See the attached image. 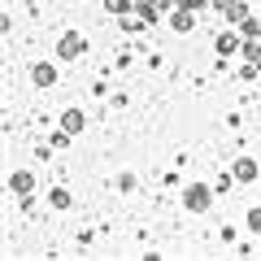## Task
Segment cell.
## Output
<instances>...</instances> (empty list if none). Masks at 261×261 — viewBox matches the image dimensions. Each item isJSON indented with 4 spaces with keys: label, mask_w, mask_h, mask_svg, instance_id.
<instances>
[{
    "label": "cell",
    "mask_w": 261,
    "mask_h": 261,
    "mask_svg": "<svg viewBox=\"0 0 261 261\" xmlns=\"http://www.w3.org/2000/svg\"><path fill=\"white\" fill-rule=\"evenodd\" d=\"M183 205L192 209V214H205V209L214 205V192H209L205 183H192V187H187V192H183Z\"/></svg>",
    "instance_id": "cell-1"
},
{
    "label": "cell",
    "mask_w": 261,
    "mask_h": 261,
    "mask_svg": "<svg viewBox=\"0 0 261 261\" xmlns=\"http://www.w3.org/2000/svg\"><path fill=\"white\" fill-rule=\"evenodd\" d=\"M83 48H87V39L79 35V31H65L61 44H57V57H61V61H74V57H83Z\"/></svg>",
    "instance_id": "cell-2"
},
{
    "label": "cell",
    "mask_w": 261,
    "mask_h": 261,
    "mask_svg": "<svg viewBox=\"0 0 261 261\" xmlns=\"http://www.w3.org/2000/svg\"><path fill=\"white\" fill-rule=\"evenodd\" d=\"M192 27H196V9H183V5H174V9H170V31L187 35Z\"/></svg>",
    "instance_id": "cell-3"
},
{
    "label": "cell",
    "mask_w": 261,
    "mask_h": 261,
    "mask_svg": "<svg viewBox=\"0 0 261 261\" xmlns=\"http://www.w3.org/2000/svg\"><path fill=\"white\" fill-rule=\"evenodd\" d=\"M231 174L240 178V183H252V178H257V161H252V157H240V161H235V170H231Z\"/></svg>",
    "instance_id": "cell-4"
},
{
    "label": "cell",
    "mask_w": 261,
    "mask_h": 261,
    "mask_svg": "<svg viewBox=\"0 0 261 261\" xmlns=\"http://www.w3.org/2000/svg\"><path fill=\"white\" fill-rule=\"evenodd\" d=\"M9 187H13V192H18V196H31V192H35V178H31L27 170H18V174L9 178Z\"/></svg>",
    "instance_id": "cell-5"
},
{
    "label": "cell",
    "mask_w": 261,
    "mask_h": 261,
    "mask_svg": "<svg viewBox=\"0 0 261 261\" xmlns=\"http://www.w3.org/2000/svg\"><path fill=\"white\" fill-rule=\"evenodd\" d=\"M61 130H65V135L83 130V113H79V109H65V113H61Z\"/></svg>",
    "instance_id": "cell-6"
},
{
    "label": "cell",
    "mask_w": 261,
    "mask_h": 261,
    "mask_svg": "<svg viewBox=\"0 0 261 261\" xmlns=\"http://www.w3.org/2000/svg\"><path fill=\"white\" fill-rule=\"evenodd\" d=\"M240 39H235V31H222V35H218V53H222V57H231V53H240Z\"/></svg>",
    "instance_id": "cell-7"
},
{
    "label": "cell",
    "mask_w": 261,
    "mask_h": 261,
    "mask_svg": "<svg viewBox=\"0 0 261 261\" xmlns=\"http://www.w3.org/2000/svg\"><path fill=\"white\" fill-rule=\"evenodd\" d=\"M222 13H226V22H231V27H244V22H248V18H252V13H248V9H244V5H235V0H231V5H226V9H222Z\"/></svg>",
    "instance_id": "cell-8"
},
{
    "label": "cell",
    "mask_w": 261,
    "mask_h": 261,
    "mask_svg": "<svg viewBox=\"0 0 261 261\" xmlns=\"http://www.w3.org/2000/svg\"><path fill=\"white\" fill-rule=\"evenodd\" d=\"M31 79H35L39 87H48V83L57 79V65H35V70H31Z\"/></svg>",
    "instance_id": "cell-9"
},
{
    "label": "cell",
    "mask_w": 261,
    "mask_h": 261,
    "mask_svg": "<svg viewBox=\"0 0 261 261\" xmlns=\"http://www.w3.org/2000/svg\"><path fill=\"white\" fill-rule=\"evenodd\" d=\"M240 53H244V57L252 61V70H261V39H248V44H244Z\"/></svg>",
    "instance_id": "cell-10"
},
{
    "label": "cell",
    "mask_w": 261,
    "mask_h": 261,
    "mask_svg": "<svg viewBox=\"0 0 261 261\" xmlns=\"http://www.w3.org/2000/svg\"><path fill=\"white\" fill-rule=\"evenodd\" d=\"M105 9H109V13H130V9H135V0H105Z\"/></svg>",
    "instance_id": "cell-11"
},
{
    "label": "cell",
    "mask_w": 261,
    "mask_h": 261,
    "mask_svg": "<svg viewBox=\"0 0 261 261\" xmlns=\"http://www.w3.org/2000/svg\"><path fill=\"white\" fill-rule=\"evenodd\" d=\"M48 200H53L57 209H65V205H70V192H65V187H53V196H48Z\"/></svg>",
    "instance_id": "cell-12"
},
{
    "label": "cell",
    "mask_w": 261,
    "mask_h": 261,
    "mask_svg": "<svg viewBox=\"0 0 261 261\" xmlns=\"http://www.w3.org/2000/svg\"><path fill=\"white\" fill-rule=\"evenodd\" d=\"M248 231H252V235H261V205H257V209H248Z\"/></svg>",
    "instance_id": "cell-13"
},
{
    "label": "cell",
    "mask_w": 261,
    "mask_h": 261,
    "mask_svg": "<svg viewBox=\"0 0 261 261\" xmlns=\"http://www.w3.org/2000/svg\"><path fill=\"white\" fill-rule=\"evenodd\" d=\"M257 27H261V18H257Z\"/></svg>",
    "instance_id": "cell-14"
}]
</instances>
